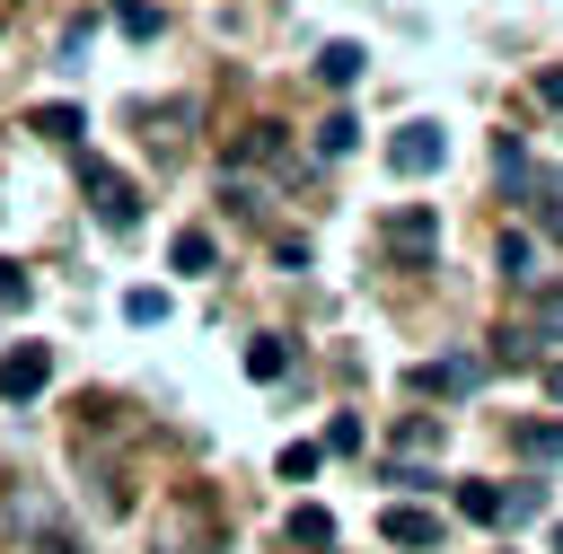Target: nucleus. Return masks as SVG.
<instances>
[{"mask_svg":"<svg viewBox=\"0 0 563 554\" xmlns=\"http://www.w3.org/2000/svg\"><path fill=\"white\" fill-rule=\"evenodd\" d=\"M317 457H325V448H308V440H299V448H282V475L299 484V475H317Z\"/></svg>","mask_w":563,"mask_h":554,"instance_id":"6ab92c4d","label":"nucleus"},{"mask_svg":"<svg viewBox=\"0 0 563 554\" xmlns=\"http://www.w3.org/2000/svg\"><path fill=\"white\" fill-rule=\"evenodd\" d=\"M325 448H334V457H352V448H361V422H352V413H334V431H325Z\"/></svg>","mask_w":563,"mask_h":554,"instance_id":"a211bd4d","label":"nucleus"},{"mask_svg":"<svg viewBox=\"0 0 563 554\" xmlns=\"http://www.w3.org/2000/svg\"><path fill=\"white\" fill-rule=\"evenodd\" d=\"M282 369H290V343L282 334H255L246 343V378H282Z\"/></svg>","mask_w":563,"mask_h":554,"instance_id":"6e6552de","label":"nucleus"},{"mask_svg":"<svg viewBox=\"0 0 563 554\" xmlns=\"http://www.w3.org/2000/svg\"><path fill=\"white\" fill-rule=\"evenodd\" d=\"M167 264H176V273H211V237H202V229H176Z\"/></svg>","mask_w":563,"mask_h":554,"instance_id":"9d476101","label":"nucleus"},{"mask_svg":"<svg viewBox=\"0 0 563 554\" xmlns=\"http://www.w3.org/2000/svg\"><path fill=\"white\" fill-rule=\"evenodd\" d=\"M53 387V343H9L0 352V405H35Z\"/></svg>","mask_w":563,"mask_h":554,"instance_id":"f03ea898","label":"nucleus"},{"mask_svg":"<svg viewBox=\"0 0 563 554\" xmlns=\"http://www.w3.org/2000/svg\"><path fill=\"white\" fill-rule=\"evenodd\" d=\"M440 158H449V132H440V123H405V132L387 141V167H396V176H440Z\"/></svg>","mask_w":563,"mask_h":554,"instance_id":"7ed1b4c3","label":"nucleus"},{"mask_svg":"<svg viewBox=\"0 0 563 554\" xmlns=\"http://www.w3.org/2000/svg\"><path fill=\"white\" fill-rule=\"evenodd\" d=\"M79 193H88V211H97L106 229H141V185H132L123 167H106V158H79Z\"/></svg>","mask_w":563,"mask_h":554,"instance_id":"f257e3e1","label":"nucleus"},{"mask_svg":"<svg viewBox=\"0 0 563 554\" xmlns=\"http://www.w3.org/2000/svg\"><path fill=\"white\" fill-rule=\"evenodd\" d=\"M352 149H361V123L352 114H325L317 123V158H352Z\"/></svg>","mask_w":563,"mask_h":554,"instance_id":"0eeeda50","label":"nucleus"},{"mask_svg":"<svg viewBox=\"0 0 563 554\" xmlns=\"http://www.w3.org/2000/svg\"><path fill=\"white\" fill-rule=\"evenodd\" d=\"M396 246H405V255L422 264V255L440 246V229H431V211H405V220H396Z\"/></svg>","mask_w":563,"mask_h":554,"instance_id":"1a4fd4ad","label":"nucleus"},{"mask_svg":"<svg viewBox=\"0 0 563 554\" xmlns=\"http://www.w3.org/2000/svg\"><path fill=\"white\" fill-rule=\"evenodd\" d=\"M290 545H334V510H290Z\"/></svg>","mask_w":563,"mask_h":554,"instance_id":"9b49d317","label":"nucleus"},{"mask_svg":"<svg viewBox=\"0 0 563 554\" xmlns=\"http://www.w3.org/2000/svg\"><path fill=\"white\" fill-rule=\"evenodd\" d=\"M9 9H18V0H0V18H9Z\"/></svg>","mask_w":563,"mask_h":554,"instance_id":"b1692460","label":"nucleus"},{"mask_svg":"<svg viewBox=\"0 0 563 554\" xmlns=\"http://www.w3.org/2000/svg\"><path fill=\"white\" fill-rule=\"evenodd\" d=\"M123 317H132V325H158V317H167V290H132Z\"/></svg>","mask_w":563,"mask_h":554,"instance_id":"2eb2a0df","label":"nucleus"},{"mask_svg":"<svg viewBox=\"0 0 563 554\" xmlns=\"http://www.w3.org/2000/svg\"><path fill=\"white\" fill-rule=\"evenodd\" d=\"M537 97H545V106H563V70H545V79H537Z\"/></svg>","mask_w":563,"mask_h":554,"instance_id":"4be33fe9","label":"nucleus"},{"mask_svg":"<svg viewBox=\"0 0 563 554\" xmlns=\"http://www.w3.org/2000/svg\"><path fill=\"white\" fill-rule=\"evenodd\" d=\"M457 510H466L475 528H493V519H501V492H493V484H457Z\"/></svg>","mask_w":563,"mask_h":554,"instance_id":"f8f14e48","label":"nucleus"},{"mask_svg":"<svg viewBox=\"0 0 563 554\" xmlns=\"http://www.w3.org/2000/svg\"><path fill=\"white\" fill-rule=\"evenodd\" d=\"M361 70H369V53H361V44H325V53H317V79H325V88H352Z\"/></svg>","mask_w":563,"mask_h":554,"instance_id":"423d86ee","label":"nucleus"},{"mask_svg":"<svg viewBox=\"0 0 563 554\" xmlns=\"http://www.w3.org/2000/svg\"><path fill=\"white\" fill-rule=\"evenodd\" d=\"M537 334H545V343H563V290H545V299H537Z\"/></svg>","mask_w":563,"mask_h":554,"instance_id":"dca6fc26","label":"nucleus"},{"mask_svg":"<svg viewBox=\"0 0 563 554\" xmlns=\"http://www.w3.org/2000/svg\"><path fill=\"white\" fill-rule=\"evenodd\" d=\"M405 387L413 396H466L475 387V361H422V369H405Z\"/></svg>","mask_w":563,"mask_h":554,"instance_id":"20e7f679","label":"nucleus"},{"mask_svg":"<svg viewBox=\"0 0 563 554\" xmlns=\"http://www.w3.org/2000/svg\"><path fill=\"white\" fill-rule=\"evenodd\" d=\"M528 264H537V246H528V237L510 229V237H501V273H528Z\"/></svg>","mask_w":563,"mask_h":554,"instance_id":"f3484780","label":"nucleus"},{"mask_svg":"<svg viewBox=\"0 0 563 554\" xmlns=\"http://www.w3.org/2000/svg\"><path fill=\"white\" fill-rule=\"evenodd\" d=\"M378 528H387V545H440V519H431V510H413V501H387V519H378Z\"/></svg>","mask_w":563,"mask_h":554,"instance_id":"39448f33","label":"nucleus"},{"mask_svg":"<svg viewBox=\"0 0 563 554\" xmlns=\"http://www.w3.org/2000/svg\"><path fill=\"white\" fill-rule=\"evenodd\" d=\"M0 308H26V273H18L9 255H0Z\"/></svg>","mask_w":563,"mask_h":554,"instance_id":"aec40b11","label":"nucleus"},{"mask_svg":"<svg viewBox=\"0 0 563 554\" xmlns=\"http://www.w3.org/2000/svg\"><path fill=\"white\" fill-rule=\"evenodd\" d=\"M519 448H528V457H545V466H554V457H563V422H528V431H519Z\"/></svg>","mask_w":563,"mask_h":554,"instance_id":"ddd939ff","label":"nucleus"},{"mask_svg":"<svg viewBox=\"0 0 563 554\" xmlns=\"http://www.w3.org/2000/svg\"><path fill=\"white\" fill-rule=\"evenodd\" d=\"M35 132H44V141H79V106H44Z\"/></svg>","mask_w":563,"mask_h":554,"instance_id":"4468645a","label":"nucleus"},{"mask_svg":"<svg viewBox=\"0 0 563 554\" xmlns=\"http://www.w3.org/2000/svg\"><path fill=\"white\" fill-rule=\"evenodd\" d=\"M545 396H554V405H563V361H545Z\"/></svg>","mask_w":563,"mask_h":554,"instance_id":"5701e85b","label":"nucleus"},{"mask_svg":"<svg viewBox=\"0 0 563 554\" xmlns=\"http://www.w3.org/2000/svg\"><path fill=\"white\" fill-rule=\"evenodd\" d=\"M545 237L563 246V193H545Z\"/></svg>","mask_w":563,"mask_h":554,"instance_id":"412c9836","label":"nucleus"},{"mask_svg":"<svg viewBox=\"0 0 563 554\" xmlns=\"http://www.w3.org/2000/svg\"><path fill=\"white\" fill-rule=\"evenodd\" d=\"M554 545H563V528H554Z\"/></svg>","mask_w":563,"mask_h":554,"instance_id":"393cba45","label":"nucleus"}]
</instances>
